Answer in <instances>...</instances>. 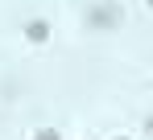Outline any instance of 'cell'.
<instances>
[{
    "label": "cell",
    "mask_w": 153,
    "mask_h": 140,
    "mask_svg": "<svg viewBox=\"0 0 153 140\" xmlns=\"http://www.w3.org/2000/svg\"><path fill=\"white\" fill-rule=\"evenodd\" d=\"M124 21V8H120V4H116V0H100V4H91V8H87V25H91V29H116V25Z\"/></svg>",
    "instance_id": "6da1fadb"
},
{
    "label": "cell",
    "mask_w": 153,
    "mask_h": 140,
    "mask_svg": "<svg viewBox=\"0 0 153 140\" xmlns=\"http://www.w3.org/2000/svg\"><path fill=\"white\" fill-rule=\"evenodd\" d=\"M25 41L29 46H46L50 41V21H29L25 25Z\"/></svg>",
    "instance_id": "7a4b0ae2"
},
{
    "label": "cell",
    "mask_w": 153,
    "mask_h": 140,
    "mask_svg": "<svg viewBox=\"0 0 153 140\" xmlns=\"http://www.w3.org/2000/svg\"><path fill=\"white\" fill-rule=\"evenodd\" d=\"M33 140H58V132H54V128H46V132H37Z\"/></svg>",
    "instance_id": "3957f363"
},
{
    "label": "cell",
    "mask_w": 153,
    "mask_h": 140,
    "mask_svg": "<svg viewBox=\"0 0 153 140\" xmlns=\"http://www.w3.org/2000/svg\"><path fill=\"white\" fill-rule=\"evenodd\" d=\"M145 132H149V136H153V116H149V119H145Z\"/></svg>",
    "instance_id": "277c9868"
}]
</instances>
